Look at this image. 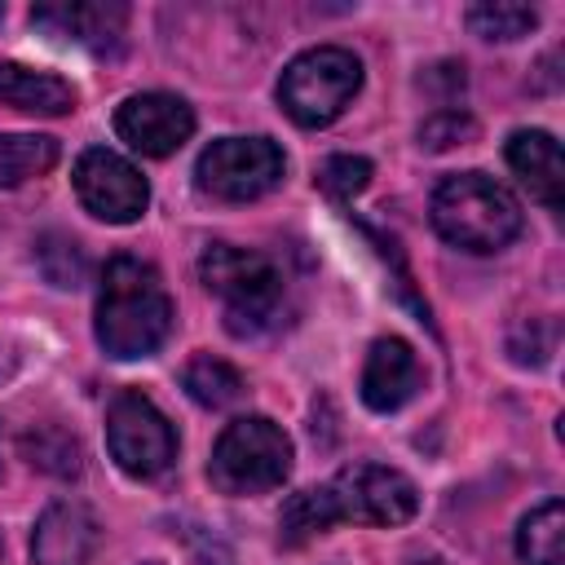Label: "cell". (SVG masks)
I'll return each mask as SVG.
<instances>
[{"instance_id": "6da1fadb", "label": "cell", "mask_w": 565, "mask_h": 565, "mask_svg": "<svg viewBox=\"0 0 565 565\" xmlns=\"http://www.w3.org/2000/svg\"><path fill=\"white\" fill-rule=\"evenodd\" d=\"M419 508V490L406 472L384 463H349L327 486L300 490L282 503L278 530L287 547H300L305 539L331 530L335 521L353 525H402Z\"/></svg>"}, {"instance_id": "7a4b0ae2", "label": "cell", "mask_w": 565, "mask_h": 565, "mask_svg": "<svg viewBox=\"0 0 565 565\" xmlns=\"http://www.w3.org/2000/svg\"><path fill=\"white\" fill-rule=\"evenodd\" d=\"M172 331V300L159 269L137 256H115L102 269L97 291V344L119 358H150Z\"/></svg>"}, {"instance_id": "3957f363", "label": "cell", "mask_w": 565, "mask_h": 565, "mask_svg": "<svg viewBox=\"0 0 565 565\" xmlns=\"http://www.w3.org/2000/svg\"><path fill=\"white\" fill-rule=\"evenodd\" d=\"M433 230L463 252H499L521 234L516 199L486 172H455L433 190Z\"/></svg>"}, {"instance_id": "277c9868", "label": "cell", "mask_w": 565, "mask_h": 565, "mask_svg": "<svg viewBox=\"0 0 565 565\" xmlns=\"http://www.w3.org/2000/svg\"><path fill=\"white\" fill-rule=\"evenodd\" d=\"M199 278L212 296L225 300V327L234 335H256L260 327L274 322L282 305V274L274 269L269 256L247 247L212 243L199 256Z\"/></svg>"}, {"instance_id": "5b68a950", "label": "cell", "mask_w": 565, "mask_h": 565, "mask_svg": "<svg viewBox=\"0 0 565 565\" xmlns=\"http://www.w3.org/2000/svg\"><path fill=\"white\" fill-rule=\"evenodd\" d=\"M287 472H291V437L265 415L234 419L216 437L207 459V477L221 494H265L282 486Z\"/></svg>"}, {"instance_id": "8992f818", "label": "cell", "mask_w": 565, "mask_h": 565, "mask_svg": "<svg viewBox=\"0 0 565 565\" xmlns=\"http://www.w3.org/2000/svg\"><path fill=\"white\" fill-rule=\"evenodd\" d=\"M358 88H362V62L340 44H318L287 62L278 79V102L300 128H322L353 102Z\"/></svg>"}, {"instance_id": "52a82bcc", "label": "cell", "mask_w": 565, "mask_h": 565, "mask_svg": "<svg viewBox=\"0 0 565 565\" xmlns=\"http://www.w3.org/2000/svg\"><path fill=\"white\" fill-rule=\"evenodd\" d=\"M106 446H110V459L128 477H141V481L168 472L177 459V433L168 415L137 388L115 393L106 411Z\"/></svg>"}, {"instance_id": "ba28073f", "label": "cell", "mask_w": 565, "mask_h": 565, "mask_svg": "<svg viewBox=\"0 0 565 565\" xmlns=\"http://www.w3.org/2000/svg\"><path fill=\"white\" fill-rule=\"evenodd\" d=\"M287 172L282 150L269 137H221L199 154V190L225 203H247L269 194Z\"/></svg>"}, {"instance_id": "9c48e42d", "label": "cell", "mask_w": 565, "mask_h": 565, "mask_svg": "<svg viewBox=\"0 0 565 565\" xmlns=\"http://www.w3.org/2000/svg\"><path fill=\"white\" fill-rule=\"evenodd\" d=\"M75 194L97 221H110V225L137 221L150 203L146 177L124 154H115L106 146H93L75 159Z\"/></svg>"}, {"instance_id": "30bf717a", "label": "cell", "mask_w": 565, "mask_h": 565, "mask_svg": "<svg viewBox=\"0 0 565 565\" xmlns=\"http://www.w3.org/2000/svg\"><path fill=\"white\" fill-rule=\"evenodd\" d=\"M115 132L119 141H128L137 154L163 159L172 150H181L194 132V110L185 106V97L177 93H132L119 110H115Z\"/></svg>"}, {"instance_id": "8fae6325", "label": "cell", "mask_w": 565, "mask_h": 565, "mask_svg": "<svg viewBox=\"0 0 565 565\" xmlns=\"http://www.w3.org/2000/svg\"><path fill=\"white\" fill-rule=\"evenodd\" d=\"M31 22L62 40V44H79V49H115L124 26H128V4L119 0H53V4H35Z\"/></svg>"}, {"instance_id": "7c38bea8", "label": "cell", "mask_w": 565, "mask_h": 565, "mask_svg": "<svg viewBox=\"0 0 565 565\" xmlns=\"http://www.w3.org/2000/svg\"><path fill=\"white\" fill-rule=\"evenodd\" d=\"M97 539H102V525L93 508L79 499H57L35 521L31 561L35 565H88L97 552Z\"/></svg>"}, {"instance_id": "4fadbf2b", "label": "cell", "mask_w": 565, "mask_h": 565, "mask_svg": "<svg viewBox=\"0 0 565 565\" xmlns=\"http://www.w3.org/2000/svg\"><path fill=\"white\" fill-rule=\"evenodd\" d=\"M419 388V358L406 340L384 335L371 344L366 366H362V402L380 415L397 411L411 402V393Z\"/></svg>"}, {"instance_id": "5bb4252c", "label": "cell", "mask_w": 565, "mask_h": 565, "mask_svg": "<svg viewBox=\"0 0 565 565\" xmlns=\"http://www.w3.org/2000/svg\"><path fill=\"white\" fill-rule=\"evenodd\" d=\"M508 168L530 185V194L543 203V207H552V212H561V194H565V163H561V146H556V137L552 132H543V128H516L512 137H508Z\"/></svg>"}, {"instance_id": "9a60e30c", "label": "cell", "mask_w": 565, "mask_h": 565, "mask_svg": "<svg viewBox=\"0 0 565 565\" xmlns=\"http://www.w3.org/2000/svg\"><path fill=\"white\" fill-rule=\"evenodd\" d=\"M0 102L26 115H66L75 110V88L53 71L0 62Z\"/></svg>"}, {"instance_id": "2e32d148", "label": "cell", "mask_w": 565, "mask_h": 565, "mask_svg": "<svg viewBox=\"0 0 565 565\" xmlns=\"http://www.w3.org/2000/svg\"><path fill=\"white\" fill-rule=\"evenodd\" d=\"M516 552L525 565H565V508H561V499L539 503L521 521Z\"/></svg>"}, {"instance_id": "e0dca14e", "label": "cell", "mask_w": 565, "mask_h": 565, "mask_svg": "<svg viewBox=\"0 0 565 565\" xmlns=\"http://www.w3.org/2000/svg\"><path fill=\"white\" fill-rule=\"evenodd\" d=\"M57 163V141L35 132H0V190L22 185Z\"/></svg>"}, {"instance_id": "ac0fdd59", "label": "cell", "mask_w": 565, "mask_h": 565, "mask_svg": "<svg viewBox=\"0 0 565 565\" xmlns=\"http://www.w3.org/2000/svg\"><path fill=\"white\" fill-rule=\"evenodd\" d=\"M181 388H185L199 406L221 411V406H230V402L243 397V375H238L230 362H221V358H212V353H199V358L185 362Z\"/></svg>"}, {"instance_id": "d6986e66", "label": "cell", "mask_w": 565, "mask_h": 565, "mask_svg": "<svg viewBox=\"0 0 565 565\" xmlns=\"http://www.w3.org/2000/svg\"><path fill=\"white\" fill-rule=\"evenodd\" d=\"M463 18L486 40H521V35H530L539 26V9H530V4H503V0L472 4Z\"/></svg>"}, {"instance_id": "ffe728a7", "label": "cell", "mask_w": 565, "mask_h": 565, "mask_svg": "<svg viewBox=\"0 0 565 565\" xmlns=\"http://www.w3.org/2000/svg\"><path fill=\"white\" fill-rule=\"evenodd\" d=\"M22 450L35 468L53 472V477H75L79 472V441L62 428H35L22 437Z\"/></svg>"}, {"instance_id": "44dd1931", "label": "cell", "mask_w": 565, "mask_h": 565, "mask_svg": "<svg viewBox=\"0 0 565 565\" xmlns=\"http://www.w3.org/2000/svg\"><path fill=\"white\" fill-rule=\"evenodd\" d=\"M35 256H40V269H44V278H49L53 287H79L84 274H88L84 252H79L75 238H66V234H44L40 247H35Z\"/></svg>"}, {"instance_id": "7402d4cb", "label": "cell", "mask_w": 565, "mask_h": 565, "mask_svg": "<svg viewBox=\"0 0 565 565\" xmlns=\"http://www.w3.org/2000/svg\"><path fill=\"white\" fill-rule=\"evenodd\" d=\"M318 190L322 194H331V199H353L358 190H366V181H371V163L362 159V154H331V159H322V168H318Z\"/></svg>"}, {"instance_id": "603a6c76", "label": "cell", "mask_w": 565, "mask_h": 565, "mask_svg": "<svg viewBox=\"0 0 565 565\" xmlns=\"http://www.w3.org/2000/svg\"><path fill=\"white\" fill-rule=\"evenodd\" d=\"M472 132H477L472 115H463V110H437L433 119L419 124V146H428V150H446V146H463Z\"/></svg>"}, {"instance_id": "cb8c5ba5", "label": "cell", "mask_w": 565, "mask_h": 565, "mask_svg": "<svg viewBox=\"0 0 565 565\" xmlns=\"http://www.w3.org/2000/svg\"><path fill=\"white\" fill-rule=\"evenodd\" d=\"M415 565H446V561H415Z\"/></svg>"}, {"instance_id": "d4e9b609", "label": "cell", "mask_w": 565, "mask_h": 565, "mask_svg": "<svg viewBox=\"0 0 565 565\" xmlns=\"http://www.w3.org/2000/svg\"><path fill=\"white\" fill-rule=\"evenodd\" d=\"M0 18H4V4H0Z\"/></svg>"}, {"instance_id": "484cf974", "label": "cell", "mask_w": 565, "mask_h": 565, "mask_svg": "<svg viewBox=\"0 0 565 565\" xmlns=\"http://www.w3.org/2000/svg\"><path fill=\"white\" fill-rule=\"evenodd\" d=\"M146 565H159V561H146Z\"/></svg>"}]
</instances>
